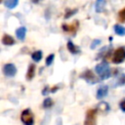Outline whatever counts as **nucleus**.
<instances>
[{"instance_id": "20e7f679", "label": "nucleus", "mask_w": 125, "mask_h": 125, "mask_svg": "<svg viewBox=\"0 0 125 125\" xmlns=\"http://www.w3.org/2000/svg\"><path fill=\"white\" fill-rule=\"evenodd\" d=\"M96 109H89L86 113V118L84 121V125H96Z\"/></svg>"}, {"instance_id": "6e6552de", "label": "nucleus", "mask_w": 125, "mask_h": 125, "mask_svg": "<svg viewBox=\"0 0 125 125\" xmlns=\"http://www.w3.org/2000/svg\"><path fill=\"white\" fill-rule=\"evenodd\" d=\"M2 43L6 46H11L15 44V39L9 34H4L2 37Z\"/></svg>"}, {"instance_id": "f3484780", "label": "nucleus", "mask_w": 125, "mask_h": 125, "mask_svg": "<svg viewBox=\"0 0 125 125\" xmlns=\"http://www.w3.org/2000/svg\"><path fill=\"white\" fill-rule=\"evenodd\" d=\"M55 59V55L54 54H50L47 58H46V65H51L53 61Z\"/></svg>"}, {"instance_id": "7ed1b4c3", "label": "nucleus", "mask_w": 125, "mask_h": 125, "mask_svg": "<svg viewBox=\"0 0 125 125\" xmlns=\"http://www.w3.org/2000/svg\"><path fill=\"white\" fill-rule=\"evenodd\" d=\"M21 120L23 123V125H33L34 124V117L29 108H26L21 112Z\"/></svg>"}, {"instance_id": "2eb2a0df", "label": "nucleus", "mask_w": 125, "mask_h": 125, "mask_svg": "<svg viewBox=\"0 0 125 125\" xmlns=\"http://www.w3.org/2000/svg\"><path fill=\"white\" fill-rule=\"evenodd\" d=\"M31 58H32V60L34 62H40L41 59H42V51H39L38 50V51L33 52L32 55H31Z\"/></svg>"}, {"instance_id": "a211bd4d", "label": "nucleus", "mask_w": 125, "mask_h": 125, "mask_svg": "<svg viewBox=\"0 0 125 125\" xmlns=\"http://www.w3.org/2000/svg\"><path fill=\"white\" fill-rule=\"evenodd\" d=\"M101 40L100 39H94V41H92V43H91V49H94V48H96L98 45H100L101 44Z\"/></svg>"}, {"instance_id": "f8f14e48", "label": "nucleus", "mask_w": 125, "mask_h": 125, "mask_svg": "<svg viewBox=\"0 0 125 125\" xmlns=\"http://www.w3.org/2000/svg\"><path fill=\"white\" fill-rule=\"evenodd\" d=\"M67 49H68V51H69L71 54H73V55H75V54H77V53L80 52L79 48H78L77 46H75L71 41H68V42H67Z\"/></svg>"}, {"instance_id": "412c9836", "label": "nucleus", "mask_w": 125, "mask_h": 125, "mask_svg": "<svg viewBox=\"0 0 125 125\" xmlns=\"http://www.w3.org/2000/svg\"><path fill=\"white\" fill-rule=\"evenodd\" d=\"M120 108L122 111H125V99H123L121 102H120V104H119Z\"/></svg>"}, {"instance_id": "1a4fd4ad", "label": "nucleus", "mask_w": 125, "mask_h": 125, "mask_svg": "<svg viewBox=\"0 0 125 125\" xmlns=\"http://www.w3.org/2000/svg\"><path fill=\"white\" fill-rule=\"evenodd\" d=\"M25 33H26V28L24 26H21L16 30V35H17L18 39H20V40H23L24 39Z\"/></svg>"}, {"instance_id": "9b49d317", "label": "nucleus", "mask_w": 125, "mask_h": 125, "mask_svg": "<svg viewBox=\"0 0 125 125\" xmlns=\"http://www.w3.org/2000/svg\"><path fill=\"white\" fill-rule=\"evenodd\" d=\"M34 74H35V65L33 63L29 64L28 66V69H27V73H26V79L29 81L31 80L33 77H34Z\"/></svg>"}, {"instance_id": "aec40b11", "label": "nucleus", "mask_w": 125, "mask_h": 125, "mask_svg": "<svg viewBox=\"0 0 125 125\" xmlns=\"http://www.w3.org/2000/svg\"><path fill=\"white\" fill-rule=\"evenodd\" d=\"M118 16H119V18H120V20H121V21H125V9L121 10V11L119 12Z\"/></svg>"}, {"instance_id": "423d86ee", "label": "nucleus", "mask_w": 125, "mask_h": 125, "mask_svg": "<svg viewBox=\"0 0 125 125\" xmlns=\"http://www.w3.org/2000/svg\"><path fill=\"white\" fill-rule=\"evenodd\" d=\"M80 77L81 78H83V79H85L87 82H89V83H96V82H98V80L96 79V77H95V75H94V73L91 71V70H86V71H84L81 75H80Z\"/></svg>"}, {"instance_id": "ddd939ff", "label": "nucleus", "mask_w": 125, "mask_h": 125, "mask_svg": "<svg viewBox=\"0 0 125 125\" xmlns=\"http://www.w3.org/2000/svg\"><path fill=\"white\" fill-rule=\"evenodd\" d=\"M114 32L117 35L124 36L125 35V27L122 26V25H120V24H115L114 25Z\"/></svg>"}, {"instance_id": "39448f33", "label": "nucleus", "mask_w": 125, "mask_h": 125, "mask_svg": "<svg viewBox=\"0 0 125 125\" xmlns=\"http://www.w3.org/2000/svg\"><path fill=\"white\" fill-rule=\"evenodd\" d=\"M3 73L7 77H13L17 73V67L13 63H6L3 66Z\"/></svg>"}, {"instance_id": "4468645a", "label": "nucleus", "mask_w": 125, "mask_h": 125, "mask_svg": "<svg viewBox=\"0 0 125 125\" xmlns=\"http://www.w3.org/2000/svg\"><path fill=\"white\" fill-rule=\"evenodd\" d=\"M18 4H19V1L18 0H8V1H5L4 2V5L8 9H14Z\"/></svg>"}, {"instance_id": "0eeeda50", "label": "nucleus", "mask_w": 125, "mask_h": 125, "mask_svg": "<svg viewBox=\"0 0 125 125\" xmlns=\"http://www.w3.org/2000/svg\"><path fill=\"white\" fill-rule=\"evenodd\" d=\"M107 93H108V86L103 85L98 89L96 97H97L98 100H102V99H104V98H105L107 96Z\"/></svg>"}, {"instance_id": "9d476101", "label": "nucleus", "mask_w": 125, "mask_h": 125, "mask_svg": "<svg viewBox=\"0 0 125 125\" xmlns=\"http://www.w3.org/2000/svg\"><path fill=\"white\" fill-rule=\"evenodd\" d=\"M104 6H105V1L104 0H98L95 4V10L98 13H102L104 10Z\"/></svg>"}, {"instance_id": "6ab92c4d", "label": "nucleus", "mask_w": 125, "mask_h": 125, "mask_svg": "<svg viewBox=\"0 0 125 125\" xmlns=\"http://www.w3.org/2000/svg\"><path fill=\"white\" fill-rule=\"evenodd\" d=\"M77 12V10H67V12H66V14H65V16H64V18L65 19H68L69 17H71V15H73V14H75Z\"/></svg>"}, {"instance_id": "dca6fc26", "label": "nucleus", "mask_w": 125, "mask_h": 125, "mask_svg": "<svg viewBox=\"0 0 125 125\" xmlns=\"http://www.w3.org/2000/svg\"><path fill=\"white\" fill-rule=\"evenodd\" d=\"M53 104H54L53 100H52L51 98H47V99H45L44 102H43V106H44L45 108H50V107L53 105Z\"/></svg>"}, {"instance_id": "f257e3e1", "label": "nucleus", "mask_w": 125, "mask_h": 125, "mask_svg": "<svg viewBox=\"0 0 125 125\" xmlns=\"http://www.w3.org/2000/svg\"><path fill=\"white\" fill-rule=\"evenodd\" d=\"M96 73L100 76L101 79H107L110 75V70H109V64L106 62H102L98 63L95 67Z\"/></svg>"}, {"instance_id": "f03ea898", "label": "nucleus", "mask_w": 125, "mask_h": 125, "mask_svg": "<svg viewBox=\"0 0 125 125\" xmlns=\"http://www.w3.org/2000/svg\"><path fill=\"white\" fill-rule=\"evenodd\" d=\"M124 60H125V48H124V47L117 48V49L114 51L113 55H112V59H111L112 62L117 64V63L123 62Z\"/></svg>"}]
</instances>
